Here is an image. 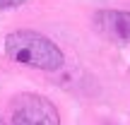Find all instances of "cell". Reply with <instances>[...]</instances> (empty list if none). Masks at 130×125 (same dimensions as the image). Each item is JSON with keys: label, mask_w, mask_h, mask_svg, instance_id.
<instances>
[{"label": "cell", "mask_w": 130, "mask_h": 125, "mask_svg": "<svg viewBox=\"0 0 130 125\" xmlns=\"http://www.w3.org/2000/svg\"><path fill=\"white\" fill-rule=\"evenodd\" d=\"M5 53H7L10 60L29 65V67L36 70H53L63 67V51L51 41L48 36L39 31H29V29H19L5 36Z\"/></svg>", "instance_id": "cell-1"}, {"label": "cell", "mask_w": 130, "mask_h": 125, "mask_svg": "<svg viewBox=\"0 0 130 125\" xmlns=\"http://www.w3.org/2000/svg\"><path fill=\"white\" fill-rule=\"evenodd\" d=\"M12 125H60L58 108L41 94L22 92L10 101Z\"/></svg>", "instance_id": "cell-2"}, {"label": "cell", "mask_w": 130, "mask_h": 125, "mask_svg": "<svg viewBox=\"0 0 130 125\" xmlns=\"http://www.w3.org/2000/svg\"><path fill=\"white\" fill-rule=\"evenodd\" d=\"M94 27L111 41L130 43V12L123 10H101L94 14Z\"/></svg>", "instance_id": "cell-3"}, {"label": "cell", "mask_w": 130, "mask_h": 125, "mask_svg": "<svg viewBox=\"0 0 130 125\" xmlns=\"http://www.w3.org/2000/svg\"><path fill=\"white\" fill-rule=\"evenodd\" d=\"M24 3L27 0H0V10H12V7H19Z\"/></svg>", "instance_id": "cell-4"}, {"label": "cell", "mask_w": 130, "mask_h": 125, "mask_svg": "<svg viewBox=\"0 0 130 125\" xmlns=\"http://www.w3.org/2000/svg\"><path fill=\"white\" fill-rule=\"evenodd\" d=\"M0 125H5V120H3V118H0Z\"/></svg>", "instance_id": "cell-5"}]
</instances>
